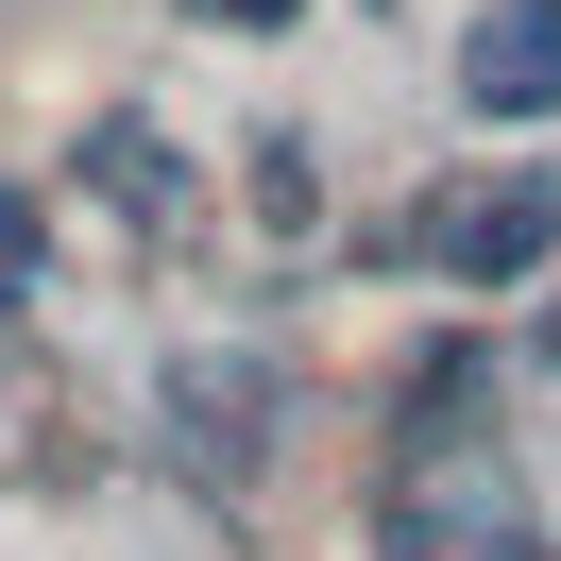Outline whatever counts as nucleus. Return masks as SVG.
I'll return each instance as SVG.
<instances>
[{
    "instance_id": "nucleus-1",
    "label": "nucleus",
    "mask_w": 561,
    "mask_h": 561,
    "mask_svg": "<svg viewBox=\"0 0 561 561\" xmlns=\"http://www.w3.org/2000/svg\"><path fill=\"white\" fill-rule=\"evenodd\" d=\"M425 255H443L459 289H511V273H545V255H561V171H493V187H459V205L425 221Z\"/></svg>"
},
{
    "instance_id": "nucleus-2",
    "label": "nucleus",
    "mask_w": 561,
    "mask_h": 561,
    "mask_svg": "<svg viewBox=\"0 0 561 561\" xmlns=\"http://www.w3.org/2000/svg\"><path fill=\"white\" fill-rule=\"evenodd\" d=\"M459 103L477 119H545L561 103V0H493L477 35H459Z\"/></svg>"
},
{
    "instance_id": "nucleus-3",
    "label": "nucleus",
    "mask_w": 561,
    "mask_h": 561,
    "mask_svg": "<svg viewBox=\"0 0 561 561\" xmlns=\"http://www.w3.org/2000/svg\"><path fill=\"white\" fill-rule=\"evenodd\" d=\"M85 171H103V187H119V205H137V221H153V205H171V187H187L171 153L137 137V119H103V137H85Z\"/></svg>"
},
{
    "instance_id": "nucleus-4",
    "label": "nucleus",
    "mask_w": 561,
    "mask_h": 561,
    "mask_svg": "<svg viewBox=\"0 0 561 561\" xmlns=\"http://www.w3.org/2000/svg\"><path fill=\"white\" fill-rule=\"evenodd\" d=\"M187 443L239 477V459H255V375H187Z\"/></svg>"
},
{
    "instance_id": "nucleus-5",
    "label": "nucleus",
    "mask_w": 561,
    "mask_h": 561,
    "mask_svg": "<svg viewBox=\"0 0 561 561\" xmlns=\"http://www.w3.org/2000/svg\"><path fill=\"white\" fill-rule=\"evenodd\" d=\"M35 255H51V221H35V187H0V307L35 289Z\"/></svg>"
},
{
    "instance_id": "nucleus-6",
    "label": "nucleus",
    "mask_w": 561,
    "mask_h": 561,
    "mask_svg": "<svg viewBox=\"0 0 561 561\" xmlns=\"http://www.w3.org/2000/svg\"><path fill=\"white\" fill-rule=\"evenodd\" d=\"M255 205H273V221H307V205H323V171H307V137H273V153H255Z\"/></svg>"
},
{
    "instance_id": "nucleus-7",
    "label": "nucleus",
    "mask_w": 561,
    "mask_h": 561,
    "mask_svg": "<svg viewBox=\"0 0 561 561\" xmlns=\"http://www.w3.org/2000/svg\"><path fill=\"white\" fill-rule=\"evenodd\" d=\"M221 35H289V18H307V0H205Z\"/></svg>"
},
{
    "instance_id": "nucleus-8",
    "label": "nucleus",
    "mask_w": 561,
    "mask_h": 561,
    "mask_svg": "<svg viewBox=\"0 0 561 561\" xmlns=\"http://www.w3.org/2000/svg\"><path fill=\"white\" fill-rule=\"evenodd\" d=\"M545 357H561V307H545Z\"/></svg>"
}]
</instances>
